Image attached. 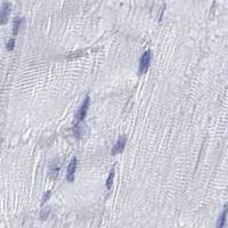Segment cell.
I'll return each mask as SVG.
<instances>
[{
  "label": "cell",
  "mask_w": 228,
  "mask_h": 228,
  "mask_svg": "<svg viewBox=\"0 0 228 228\" xmlns=\"http://www.w3.org/2000/svg\"><path fill=\"white\" fill-rule=\"evenodd\" d=\"M151 61H152V54L151 51H145L143 54V56L140 57V61H139V73L140 74H145L147 71H148V68L151 65Z\"/></svg>",
  "instance_id": "cell-1"
},
{
  "label": "cell",
  "mask_w": 228,
  "mask_h": 228,
  "mask_svg": "<svg viewBox=\"0 0 228 228\" xmlns=\"http://www.w3.org/2000/svg\"><path fill=\"white\" fill-rule=\"evenodd\" d=\"M89 105H90V98H89V96H87L86 99L83 100L82 105L80 106L79 111H78V115H76V124H80V122L83 121V120L86 119L88 109H89Z\"/></svg>",
  "instance_id": "cell-2"
},
{
  "label": "cell",
  "mask_w": 228,
  "mask_h": 228,
  "mask_svg": "<svg viewBox=\"0 0 228 228\" xmlns=\"http://www.w3.org/2000/svg\"><path fill=\"white\" fill-rule=\"evenodd\" d=\"M10 14V5L8 2H5L1 7H0V24H5L8 21Z\"/></svg>",
  "instance_id": "cell-3"
},
{
  "label": "cell",
  "mask_w": 228,
  "mask_h": 228,
  "mask_svg": "<svg viewBox=\"0 0 228 228\" xmlns=\"http://www.w3.org/2000/svg\"><path fill=\"white\" fill-rule=\"evenodd\" d=\"M76 163H78V160L72 159V161L70 162L68 167V171H66V178L70 182H72L74 180V176H75V170H76Z\"/></svg>",
  "instance_id": "cell-4"
},
{
  "label": "cell",
  "mask_w": 228,
  "mask_h": 228,
  "mask_svg": "<svg viewBox=\"0 0 228 228\" xmlns=\"http://www.w3.org/2000/svg\"><path fill=\"white\" fill-rule=\"evenodd\" d=\"M126 144H127V137L122 136L120 137L116 141V144L114 145L113 149H112V155H116L119 153H121L123 151V148L126 147Z\"/></svg>",
  "instance_id": "cell-5"
},
{
  "label": "cell",
  "mask_w": 228,
  "mask_h": 228,
  "mask_svg": "<svg viewBox=\"0 0 228 228\" xmlns=\"http://www.w3.org/2000/svg\"><path fill=\"white\" fill-rule=\"evenodd\" d=\"M227 214H228V205H226L225 209H224V211L221 212L218 221H217V228L225 227V224H226V220H227Z\"/></svg>",
  "instance_id": "cell-6"
},
{
  "label": "cell",
  "mask_w": 228,
  "mask_h": 228,
  "mask_svg": "<svg viewBox=\"0 0 228 228\" xmlns=\"http://www.w3.org/2000/svg\"><path fill=\"white\" fill-rule=\"evenodd\" d=\"M81 135H82V128L80 127V124H75V127H74V137L76 139H79L81 137Z\"/></svg>",
  "instance_id": "cell-7"
},
{
  "label": "cell",
  "mask_w": 228,
  "mask_h": 228,
  "mask_svg": "<svg viewBox=\"0 0 228 228\" xmlns=\"http://www.w3.org/2000/svg\"><path fill=\"white\" fill-rule=\"evenodd\" d=\"M113 179H114V170H112V171L110 172V176H109L107 182H106V187H107L109 189L111 188V186H112V184H113Z\"/></svg>",
  "instance_id": "cell-8"
},
{
  "label": "cell",
  "mask_w": 228,
  "mask_h": 228,
  "mask_svg": "<svg viewBox=\"0 0 228 228\" xmlns=\"http://www.w3.org/2000/svg\"><path fill=\"white\" fill-rule=\"evenodd\" d=\"M21 22H22V20H20V18L15 20V22H14V34H17V32L21 27Z\"/></svg>",
  "instance_id": "cell-9"
},
{
  "label": "cell",
  "mask_w": 228,
  "mask_h": 228,
  "mask_svg": "<svg viewBox=\"0 0 228 228\" xmlns=\"http://www.w3.org/2000/svg\"><path fill=\"white\" fill-rule=\"evenodd\" d=\"M14 46H15V40H14V39H10V40L7 42V49H8V50H13V49H14Z\"/></svg>",
  "instance_id": "cell-10"
},
{
  "label": "cell",
  "mask_w": 228,
  "mask_h": 228,
  "mask_svg": "<svg viewBox=\"0 0 228 228\" xmlns=\"http://www.w3.org/2000/svg\"><path fill=\"white\" fill-rule=\"evenodd\" d=\"M48 214H49V210H48V209H47V210H44V211L41 212V219L45 220L46 218L48 217Z\"/></svg>",
  "instance_id": "cell-11"
},
{
  "label": "cell",
  "mask_w": 228,
  "mask_h": 228,
  "mask_svg": "<svg viewBox=\"0 0 228 228\" xmlns=\"http://www.w3.org/2000/svg\"><path fill=\"white\" fill-rule=\"evenodd\" d=\"M49 197H50V192H47L45 195H44V199H42V203H44V204L49 200Z\"/></svg>",
  "instance_id": "cell-12"
}]
</instances>
